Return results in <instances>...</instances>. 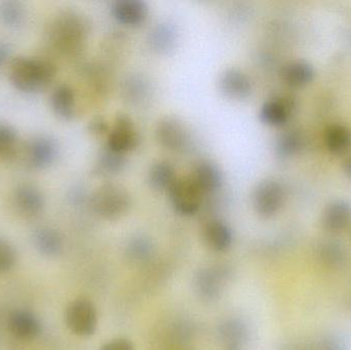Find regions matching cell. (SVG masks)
Returning <instances> with one entry per match:
<instances>
[{"instance_id":"obj_1","label":"cell","mask_w":351,"mask_h":350,"mask_svg":"<svg viewBox=\"0 0 351 350\" xmlns=\"http://www.w3.org/2000/svg\"><path fill=\"white\" fill-rule=\"evenodd\" d=\"M88 33L86 18L75 10L59 12L49 23L47 40L49 45L66 55H74L84 49Z\"/></svg>"},{"instance_id":"obj_2","label":"cell","mask_w":351,"mask_h":350,"mask_svg":"<svg viewBox=\"0 0 351 350\" xmlns=\"http://www.w3.org/2000/svg\"><path fill=\"white\" fill-rule=\"evenodd\" d=\"M55 75V65L47 60L19 57L10 64V84L25 94L43 92L53 82Z\"/></svg>"},{"instance_id":"obj_3","label":"cell","mask_w":351,"mask_h":350,"mask_svg":"<svg viewBox=\"0 0 351 350\" xmlns=\"http://www.w3.org/2000/svg\"><path fill=\"white\" fill-rule=\"evenodd\" d=\"M92 205L101 217L117 220L125 216L132 205L129 191L119 184H105L93 195Z\"/></svg>"},{"instance_id":"obj_4","label":"cell","mask_w":351,"mask_h":350,"mask_svg":"<svg viewBox=\"0 0 351 350\" xmlns=\"http://www.w3.org/2000/svg\"><path fill=\"white\" fill-rule=\"evenodd\" d=\"M65 323L70 332L76 336H92L98 327L96 306L86 298L73 300L66 310Z\"/></svg>"},{"instance_id":"obj_5","label":"cell","mask_w":351,"mask_h":350,"mask_svg":"<svg viewBox=\"0 0 351 350\" xmlns=\"http://www.w3.org/2000/svg\"><path fill=\"white\" fill-rule=\"evenodd\" d=\"M168 191L173 207L181 215H194L199 210L202 193L191 176L176 178Z\"/></svg>"},{"instance_id":"obj_6","label":"cell","mask_w":351,"mask_h":350,"mask_svg":"<svg viewBox=\"0 0 351 350\" xmlns=\"http://www.w3.org/2000/svg\"><path fill=\"white\" fill-rule=\"evenodd\" d=\"M285 191L282 184L276 180L261 181L253 192V205L261 217L270 218L282 207Z\"/></svg>"},{"instance_id":"obj_7","label":"cell","mask_w":351,"mask_h":350,"mask_svg":"<svg viewBox=\"0 0 351 350\" xmlns=\"http://www.w3.org/2000/svg\"><path fill=\"white\" fill-rule=\"evenodd\" d=\"M227 273L220 267H206L199 269L193 279L194 290L199 299L214 301L222 294Z\"/></svg>"},{"instance_id":"obj_8","label":"cell","mask_w":351,"mask_h":350,"mask_svg":"<svg viewBox=\"0 0 351 350\" xmlns=\"http://www.w3.org/2000/svg\"><path fill=\"white\" fill-rule=\"evenodd\" d=\"M139 143V134L135 123L127 114H117L114 125L109 134L107 147L113 151L123 153L134 149Z\"/></svg>"},{"instance_id":"obj_9","label":"cell","mask_w":351,"mask_h":350,"mask_svg":"<svg viewBox=\"0 0 351 350\" xmlns=\"http://www.w3.org/2000/svg\"><path fill=\"white\" fill-rule=\"evenodd\" d=\"M59 154V146L49 136H37L27 146L29 164L37 170L49 168L55 162Z\"/></svg>"},{"instance_id":"obj_10","label":"cell","mask_w":351,"mask_h":350,"mask_svg":"<svg viewBox=\"0 0 351 350\" xmlns=\"http://www.w3.org/2000/svg\"><path fill=\"white\" fill-rule=\"evenodd\" d=\"M8 328L14 338L22 341L34 340L41 333L40 321L27 310H14L8 316Z\"/></svg>"},{"instance_id":"obj_11","label":"cell","mask_w":351,"mask_h":350,"mask_svg":"<svg viewBox=\"0 0 351 350\" xmlns=\"http://www.w3.org/2000/svg\"><path fill=\"white\" fill-rule=\"evenodd\" d=\"M156 139L167 149L179 150L187 141V132L183 123L173 116H166L158 121L156 129Z\"/></svg>"},{"instance_id":"obj_12","label":"cell","mask_w":351,"mask_h":350,"mask_svg":"<svg viewBox=\"0 0 351 350\" xmlns=\"http://www.w3.org/2000/svg\"><path fill=\"white\" fill-rule=\"evenodd\" d=\"M16 211L25 217H35L45 208V197L37 187L23 184L16 187L12 197Z\"/></svg>"},{"instance_id":"obj_13","label":"cell","mask_w":351,"mask_h":350,"mask_svg":"<svg viewBox=\"0 0 351 350\" xmlns=\"http://www.w3.org/2000/svg\"><path fill=\"white\" fill-rule=\"evenodd\" d=\"M218 337L223 350H245L249 341V331L239 318H228L219 327Z\"/></svg>"},{"instance_id":"obj_14","label":"cell","mask_w":351,"mask_h":350,"mask_svg":"<svg viewBox=\"0 0 351 350\" xmlns=\"http://www.w3.org/2000/svg\"><path fill=\"white\" fill-rule=\"evenodd\" d=\"M351 222V205L343 199L332 201L325 208L322 225L329 234L343 232Z\"/></svg>"},{"instance_id":"obj_15","label":"cell","mask_w":351,"mask_h":350,"mask_svg":"<svg viewBox=\"0 0 351 350\" xmlns=\"http://www.w3.org/2000/svg\"><path fill=\"white\" fill-rule=\"evenodd\" d=\"M220 90L229 98L245 99L252 92V82L249 76L237 68L225 70L219 79Z\"/></svg>"},{"instance_id":"obj_16","label":"cell","mask_w":351,"mask_h":350,"mask_svg":"<svg viewBox=\"0 0 351 350\" xmlns=\"http://www.w3.org/2000/svg\"><path fill=\"white\" fill-rule=\"evenodd\" d=\"M204 238L208 248L215 252H225L230 248L233 242L230 227L220 220H212L206 224Z\"/></svg>"},{"instance_id":"obj_17","label":"cell","mask_w":351,"mask_h":350,"mask_svg":"<svg viewBox=\"0 0 351 350\" xmlns=\"http://www.w3.org/2000/svg\"><path fill=\"white\" fill-rule=\"evenodd\" d=\"M113 16L125 24H140L148 14V5L142 0H117L112 4Z\"/></svg>"},{"instance_id":"obj_18","label":"cell","mask_w":351,"mask_h":350,"mask_svg":"<svg viewBox=\"0 0 351 350\" xmlns=\"http://www.w3.org/2000/svg\"><path fill=\"white\" fill-rule=\"evenodd\" d=\"M33 245L40 254L47 257L58 256L63 250V238L55 228H37L32 236Z\"/></svg>"},{"instance_id":"obj_19","label":"cell","mask_w":351,"mask_h":350,"mask_svg":"<svg viewBox=\"0 0 351 350\" xmlns=\"http://www.w3.org/2000/svg\"><path fill=\"white\" fill-rule=\"evenodd\" d=\"M191 178L202 193H210L220 188L222 184V174L214 162L204 160L194 168Z\"/></svg>"},{"instance_id":"obj_20","label":"cell","mask_w":351,"mask_h":350,"mask_svg":"<svg viewBox=\"0 0 351 350\" xmlns=\"http://www.w3.org/2000/svg\"><path fill=\"white\" fill-rule=\"evenodd\" d=\"M51 105L53 112L64 121L73 118L75 114V94L71 86L60 84L51 92Z\"/></svg>"},{"instance_id":"obj_21","label":"cell","mask_w":351,"mask_h":350,"mask_svg":"<svg viewBox=\"0 0 351 350\" xmlns=\"http://www.w3.org/2000/svg\"><path fill=\"white\" fill-rule=\"evenodd\" d=\"M315 76L313 66L302 60L289 62L282 69V77L288 86L300 88L306 86Z\"/></svg>"},{"instance_id":"obj_22","label":"cell","mask_w":351,"mask_h":350,"mask_svg":"<svg viewBox=\"0 0 351 350\" xmlns=\"http://www.w3.org/2000/svg\"><path fill=\"white\" fill-rule=\"evenodd\" d=\"M292 110V104L287 100L267 101L262 105L260 117L263 123L274 127H280L288 121Z\"/></svg>"},{"instance_id":"obj_23","label":"cell","mask_w":351,"mask_h":350,"mask_svg":"<svg viewBox=\"0 0 351 350\" xmlns=\"http://www.w3.org/2000/svg\"><path fill=\"white\" fill-rule=\"evenodd\" d=\"M325 144L333 153H343L351 146V131L346 125L334 123L326 129Z\"/></svg>"},{"instance_id":"obj_24","label":"cell","mask_w":351,"mask_h":350,"mask_svg":"<svg viewBox=\"0 0 351 350\" xmlns=\"http://www.w3.org/2000/svg\"><path fill=\"white\" fill-rule=\"evenodd\" d=\"M26 8L16 0L0 1V23L8 28H18L26 20Z\"/></svg>"},{"instance_id":"obj_25","label":"cell","mask_w":351,"mask_h":350,"mask_svg":"<svg viewBox=\"0 0 351 350\" xmlns=\"http://www.w3.org/2000/svg\"><path fill=\"white\" fill-rule=\"evenodd\" d=\"M346 250L339 242L326 240L317 249V258L325 266L336 268L341 266L346 260Z\"/></svg>"},{"instance_id":"obj_26","label":"cell","mask_w":351,"mask_h":350,"mask_svg":"<svg viewBox=\"0 0 351 350\" xmlns=\"http://www.w3.org/2000/svg\"><path fill=\"white\" fill-rule=\"evenodd\" d=\"M176 178L177 177L175 175L174 166L165 160H160L152 164L148 174L150 184L158 190L169 189Z\"/></svg>"},{"instance_id":"obj_27","label":"cell","mask_w":351,"mask_h":350,"mask_svg":"<svg viewBox=\"0 0 351 350\" xmlns=\"http://www.w3.org/2000/svg\"><path fill=\"white\" fill-rule=\"evenodd\" d=\"M149 41L158 51H168L174 47L176 30L169 23L158 24L150 31Z\"/></svg>"},{"instance_id":"obj_28","label":"cell","mask_w":351,"mask_h":350,"mask_svg":"<svg viewBox=\"0 0 351 350\" xmlns=\"http://www.w3.org/2000/svg\"><path fill=\"white\" fill-rule=\"evenodd\" d=\"M19 136L12 125L0 123V158H12L18 145Z\"/></svg>"},{"instance_id":"obj_29","label":"cell","mask_w":351,"mask_h":350,"mask_svg":"<svg viewBox=\"0 0 351 350\" xmlns=\"http://www.w3.org/2000/svg\"><path fill=\"white\" fill-rule=\"evenodd\" d=\"M125 158L123 153L104 148L99 155L98 166L105 173H119L125 168Z\"/></svg>"},{"instance_id":"obj_30","label":"cell","mask_w":351,"mask_h":350,"mask_svg":"<svg viewBox=\"0 0 351 350\" xmlns=\"http://www.w3.org/2000/svg\"><path fill=\"white\" fill-rule=\"evenodd\" d=\"M301 146V138L295 131H287L278 137L276 149L282 156H290L296 153Z\"/></svg>"},{"instance_id":"obj_31","label":"cell","mask_w":351,"mask_h":350,"mask_svg":"<svg viewBox=\"0 0 351 350\" xmlns=\"http://www.w3.org/2000/svg\"><path fill=\"white\" fill-rule=\"evenodd\" d=\"M148 90H149V88H148L147 82L142 78L138 77V76H134V77L125 80L123 92H125L127 98H129V100H132L133 102H138V101H141L142 99L145 98L146 95L148 94Z\"/></svg>"},{"instance_id":"obj_32","label":"cell","mask_w":351,"mask_h":350,"mask_svg":"<svg viewBox=\"0 0 351 350\" xmlns=\"http://www.w3.org/2000/svg\"><path fill=\"white\" fill-rule=\"evenodd\" d=\"M16 254L10 242L0 238V273H8L16 264Z\"/></svg>"},{"instance_id":"obj_33","label":"cell","mask_w":351,"mask_h":350,"mask_svg":"<svg viewBox=\"0 0 351 350\" xmlns=\"http://www.w3.org/2000/svg\"><path fill=\"white\" fill-rule=\"evenodd\" d=\"M152 245L149 240L144 238H135L129 247V253L132 259L142 261L147 258L152 253Z\"/></svg>"},{"instance_id":"obj_34","label":"cell","mask_w":351,"mask_h":350,"mask_svg":"<svg viewBox=\"0 0 351 350\" xmlns=\"http://www.w3.org/2000/svg\"><path fill=\"white\" fill-rule=\"evenodd\" d=\"M100 350H135L133 343L125 338H117L105 343Z\"/></svg>"},{"instance_id":"obj_35","label":"cell","mask_w":351,"mask_h":350,"mask_svg":"<svg viewBox=\"0 0 351 350\" xmlns=\"http://www.w3.org/2000/svg\"><path fill=\"white\" fill-rule=\"evenodd\" d=\"M88 129L94 135H102V134L108 131V125L102 117H97V118L90 121V125H88Z\"/></svg>"},{"instance_id":"obj_36","label":"cell","mask_w":351,"mask_h":350,"mask_svg":"<svg viewBox=\"0 0 351 350\" xmlns=\"http://www.w3.org/2000/svg\"><path fill=\"white\" fill-rule=\"evenodd\" d=\"M10 55V47L8 43L4 41L0 40V66L3 65L5 63L8 58Z\"/></svg>"},{"instance_id":"obj_37","label":"cell","mask_w":351,"mask_h":350,"mask_svg":"<svg viewBox=\"0 0 351 350\" xmlns=\"http://www.w3.org/2000/svg\"><path fill=\"white\" fill-rule=\"evenodd\" d=\"M342 166H343V171L346 176L351 180V155L348 156V158L344 160Z\"/></svg>"}]
</instances>
